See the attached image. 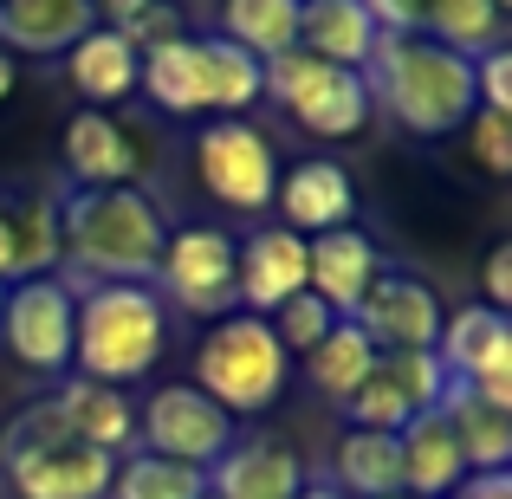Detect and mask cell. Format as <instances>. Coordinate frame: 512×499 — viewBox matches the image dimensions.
I'll return each instance as SVG.
<instances>
[{
  "label": "cell",
  "mask_w": 512,
  "mask_h": 499,
  "mask_svg": "<svg viewBox=\"0 0 512 499\" xmlns=\"http://www.w3.org/2000/svg\"><path fill=\"white\" fill-rule=\"evenodd\" d=\"M59 266L65 279H91V286H111V279H156V260L169 247V221L143 188H65L59 201Z\"/></svg>",
  "instance_id": "1"
},
{
  "label": "cell",
  "mask_w": 512,
  "mask_h": 499,
  "mask_svg": "<svg viewBox=\"0 0 512 499\" xmlns=\"http://www.w3.org/2000/svg\"><path fill=\"white\" fill-rule=\"evenodd\" d=\"M370 98H383V111L396 117L409 137H454L467 130V117L480 111L474 98V59L435 46L422 33H383L363 72Z\"/></svg>",
  "instance_id": "2"
},
{
  "label": "cell",
  "mask_w": 512,
  "mask_h": 499,
  "mask_svg": "<svg viewBox=\"0 0 512 499\" xmlns=\"http://www.w3.org/2000/svg\"><path fill=\"white\" fill-rule=\"evenodd\" d=\"M169 344V305L156 299V286H78V325H72V370L85 383H137L163 363Z\"/></svg>",
  "instance_id": "3"
},
{
  "label": "cell",
  "mask_w": 512,
  "mask_h": 499,
  "mask_svg": "<svg viewBox=\"0 0 512 499\" xmlns=\"http://www.w3.org/2000/svg\"><path fill=\"white\" fill-rule=\"evenodd\" d=\"M0 467H7V487L20 499H104L111 493V474H117L111 454L72 441V428L52 409V396L26 402L7 422V435H0Z\"/></svg>",
  "instance_id": "4"
},
{
  "label": "cell",
  "mask_w": 512,
  "mask_h": 499,
  "mask_svg": "<svg viewBox=\"0 0 512 499\" xmlns=\"http://www.w3.org/2000/svg\"><path fill=\"white\" fill-rule=\"evenodd\" d=\"M292 383V357L273 337V325L253 312L214 318V331L195 350V389L227 415H266Z\"/></svg>",
  "instance_id": "5"
},
{
  "label": "cell",
  "mask_w": 512,
  "mask_h": 499,
  "mask_svg": "<svg viewBox=\"0 0 512 499\" xmlns=\"http://www.w3.org/2000/svg\"><path fill=\"white\" fill-rule=\"evenodd\" d=\"M266 98H279V111H286L292 124L312 130V137H325V143L357 137V130L370 124V111H376L363 72L325 65V59H312V52H299V46L279 52V59H266Z\"/></svg>",
  "instance_id": "6"
},
{
  "label": "cell",
  "mask_w": 512,
  "mask_h": 499,
  "mask_svg": "<svg viewBox=\"0 0 512 499\" xmlns=\"http://www.w3.org/2000/svg\"><path fill=\"white\" fill-rule=\"evenodd\" d=\"M72 325H78V286L65 273L20 279L0 299V344L26 376H65L72 370Z\"/></svg>",
  "instance_id": "7"
},
{
  "label": "cell",
  "mask_w": 512,
  "mask_h": 499,
  "mask_svg": "<svg viewBox=\"0 0 512 499\" xmlns=\"http://www.w3.org/2000/svg\"><path fill=\"white\" fill-rule=\"evenodd\" d=\"M156 299L182 305L188 318H227V312H240L234 240H227L221 227H182V234H169L163 260H156Z\"/></svg>",
  "instance_id": "8"
},
{
  "label": "cell",
  "mask_w": 512,
  "mask_h": 499,
  "mask_svg": "<svg viewBox=\"0 0 512 499\" xmlns=\"http://www.w3.org/2000/svg\"><path fill=\"white\" fill-rule=\"evenodd\" d=\"M435 357L448 370V383H461L467 396H480L487 409H512V318L493 305H461L441 318Z\"/></svg>",
  "instance_id": "9"
},
{
  "label": "cell",
  "mask_w": 512,
  "mask_h": 499,
  "mask_svg": "<svg viewBox=\"0 0 512 499\" xmlns=\"http://www.w3.org/2000/svg\"><path fill=\"white\" fill-rule=\"evenodd\" d=\"M143 428V454L156 461H182V467H201L208 474L227 448H234V415L214 409L195 383H163L150 389V409L137 415Z\"/></svg>",
  "instance_id": "10"
},
{
  "label": "cell",
  "mask_w": 512,
  "mask_h": 499,
  "mask_svg": "<svg viewBox=\"0 0 512 499\" xmlns=\"http://www.w3.org/2000/svg\"><path fill=\"white\" fill-rule=\"evenodd\" d=\"M195 169H201V188H208L221 208H234V214L273 208L279 156L253 124H234V117H227V124H208L201 143H195Z\"/></svg>",
  "instance_id": "11"
},
{
  "label": "cell",
  "mask_w": 512,
  "mask_h": 499,
  "mask_svg": "<svg viewBox=\"0 0 512 499\" xmlns=\"http://www.w3.org/2000/svg\"><path fill=\"white\" fill-rule=\"evenodd\" d=\"M441 299L428 279L415 273H376V286L363 292V305L350 312V325L376 344V357H409V350H435L441 337Z\"/></svg>",
  "instance_id": "12"
},
{
  "label": "cell",
  "mask_w": 512,
  "mask_h": 499,
  "mask_svg": "<svg viewBox=\"0 0 512 499\" xmlns=\"http://www.w3.org/2000/svg\"><path fill=\"white\" fill-rule=\"evenodd\" d=\"M273 208L286 214V234L312 240V234H331V227H350V214H357V182H350V169L331 163V156H305V163L279 169Z\"/></svg>",
  "instance_id": "13"
},
{
  "label": "cell",
  "mask_w": 512,
  "mask_h": 499,
  "mask_svg": "<svg viewBox=\"0 0 512 499\" xmlns=\"http://www.w3.org/2000/svg\"><path fill=\"white\" fill-rule=\"evenodd\" d=\"M234 286H240V312L273 318L292 292H305V240L286 227H260V234L234 240Z\"/></svg>",
  "instance_id": "14"
},
{
  "label": "cell",
  "mask_w": 512,
  "mask_h": 499,
  "mask_svg": "<svg viewBox=\"0 0 512 499\" xmlns=\"http://www.w3.org/2000/svg\"><path fill=\"white\" fill-rule=\"evenodd\" d=\"M376 273H383V253H376V240L363 227H331V234L305 240V292H318L338 318H350L363 305Z\"/></svg>",
  "instance_id": "15"
},
{
  "label": "cell",
  "mask_w": 512,
  "mask_h": 499,
  "mask_svg": "<svg viewBox=\"0 0 512 499\" xmlns=\"http://www.w3.org/2000/svg\"><path fill=\"white\" fill-rule=\"evenodd\" d=\"M143 150L111 111H78L65 124V175L72 188H137Z\"/></svg>",
  "instance_id": "16"
},
{
  "label": "cell",
  "mask_w": 512,
  "mask_h": 499,
  "mask_svg": "<svg viewBox=\"0 0 512 499\" xmlns=\"http://www.w3.org/2000/svg\"><path fill=\"white\" fill-rule=\"evenodd\" d=\"M137 72H143V52L130 46L117 26H91V33L65 52V78H72V91L85 98V111H111V104L137 98Z\"/></svg>",
  "instance_id": "17"
},
{
  "label": "cell",
  "mask_w": 512,
  "mask_h": 499,
  "mask_svg": "<svg viewBox=\"0 0 512 499\" xmlns=\"http://www.w3.org/2000/svg\"><path fill=\"white\" fill-rule=\"evenodd\" d=\"M305 467L292 448L279 441H234L221 461L208 467V493L214 499H299Z\"/></svg>",
  "instance_id": "18"
},
{
  "label": "cell",
  "mask_w": 512,
  "mask_h": 499,
  "mask_svg": "<svg viewBox=\"0 0 512 499\" xmlns=\"http://www.w3.org/2000/svg\"><path fill=\"white\" fill-rule=\"evenodd\" d=\"M98 26L91 0H0V52H72Z\"/></svg>",
  "instance_id": "19"
},
{
  "label": "cell",
  "mask_w": 512,
  "mask_h": 499,
  "mask_svg": "<svg viewBox=\"0 0 512 499\" xmlns=\"http://www.w3.org/2000/svg\"><path fill=\"white\" fill-rule=\"evenodd\" d=\"M52 409L65 415V428H72V441H85V448L98 454H124L130 441H137V402L124 396V389H104V383H59L52 389Z\"/></svg>",
  "instance_id": "20"
},
{
  "label": "cell",
  "mask_w": 512,
  "mask_h": 499,
  "mask_svg": "<svg viewBox=\"0 0 512 499\" xmlns=\"http://www.w3.org/2000/svg\"><path fill=\"white\" fill-rule=\"evenodd\" d=\"M376 20L363 13V0H305L299 7V52L325 65H344V72H363L376 52Z\"/></svg>",
  "instance_id": "21"
},
{
  "label": "cell",
  "mask_w": 512,
  "mask_h": 499,
  "mask_svg": "<svg viewBox=\"0 0 512 499\" xmlns=\"http://www.w3.org/2000/svg\"><path fill=\"white\" fill-rule=\"evenodd\" d=\"M396 441H402V493L409 499H448L467 480L461 441H454V428L441 422V409L415 415Z\"/></svg>",
  "instance_id": "22"
},
{
  "label": "cell",
  "mask_w": 512,
  "mask_h": 499,
  "mask_svg": "<svg viewBox=\"0 0 512 499\" xmlns=\"http://www.w3.org/2000/svg\"><path fill=\"white\" fill-rule=\"evenodd\" d=\"M331 487L344 499H389L402 493V441L376 428H344L331 448Z\"/></svg>",
  "instance_id": "23"
},
{
  "label": "cell",
  "mask_w": 512,
  "mask_h": 499,
  "mask_svg": "<svg viewBox=\"0 0 512 499\" xmlns=\"http://www.w3.org/2000/svg\"><path fill=\"white\" fill-rule=\"evenodd\" d=\"M441 422H448L454 441H461L467 474H506V461H512V409H487V402L467 396L461 383H448Z\"/></svg>",
  "instance_id": "24"
},
{
  "label": "cell",
  "mask_w": 512,
  "mask_h": 499,
  "mask_svg": "<svg viewBox=\"0 0 512 499\" xmlns=\"http://www.w3.org/2000/svg\"><path fill=\"white\" fill-rule=\"evenodd\" d=\"M266 98V65L253 59L247 46L208 33L201 39V111H247V104Z\"/></svg>",
  "instance_id": "25"
},
{
  "label": "cell",
  "mask_w": 512,
  "mask_h": 499,
  "mask_svg": "<svg viewBox=\"0 0 512 499\" xmlns=\"http://www.w3.org/2000/svg\"><path fill=\"white\" fill-rule=\"evenodd\" d=\"M370 370H376V344H370L357 325H350V318H338V325H331L312 350H305V376H312V389H318L325 402H338V409L357 396V383H363Z\"/></svg>",
  "instance_id": "26"
},
{
  "label": "cell",
  "mask_w": 512,
  "mask_h": 499,
  "mask_svg": "<svg viewBox=\"0 0 512 499\" xmlns=\"http://www.w3.org/2000/svg\"><path fill=\"white\" fill-rule=\"evenodd\" d=\"M137 91L169 117H195L201 111V39H169V46L143 52Z\"/></svg>",
  "instance_id": "27"
},
{
  "label": "cell",
  "mask_w": 512,
  "mask_h": 499,
  "mask_svg": "<svg viewBox=\"0 0 512 499\" xmlns=\"http://www.w3.org/2000/svg\"><path fill=\"white\" fill-rule=\"evenodd\" d=\"M299 7L305 0H221V39L247 46L266 65L299 46Z\"/></svg>",
  "instance_id": "28"
},
{
  "label": "cell",
  "mask_w": 512,
  "mask_h": 499,
  "mask_svg": "<svg viewBox=\"0 0 512 499\" xmlns=\"http://www.w3.org/2000/svg\"><path fill=\"white\" fill-rule=\"evenodd\" d=\"M422 39L461 52V59H480V52L506 46V13L493 0H428V33Z\"/></svg>",
  "instance_id": "29"
},
{
  "label": "cell",
  "mask_w": 512,
  "mask_h": 499,
  "mask_svg": "<svg viewBox=\"0 0 512 499\" xmlns=\"http://www.w3.org/2000/svg\"><path fill=\"white\" fill-rule=\"evenodd\" d=\"M13 221V279H46L59 273V208L46 195H26L20 208H7Z\"/></svg>",
  "instance_id": "30"
},
{
  "label": "cell",
  "mask_w": 512,
  "mask_h": 499,
  "mask_svg": "<svg viewBox=\"0 0 512 499\" xmlns=\"http://www.w3.org/2000/svg\"><path fill=\"white\" fill-rule=\"evenodd\" d=\"M208 493V474L201 467H182V461H156V454H130L117 461L111 474V493L104 499H201Z\"/></svg>",
  "instance_id": "31"
},
{
  "label": "cell",
  "mask_w": 512,
  "mask_h": 499,
  "mask_svg": "<svg viewBox=\"0 0 512 499\" xmlns=\"http://www.w3.org/2000/svg\"><path fill=\"white\" fill-rule=\"evenodd\" d=\"M266 325H273V337L286 344V357H305V350H312L318 337L338 325V312H331V305L318 299V292H292V299L279 305V312L266 318Z\"/></svg>",
  "instance_id": "32"
},
{
  "label": "cell",
  "mask_w": 512,
  "mask_h": 499,
  "mask_svg": "<svg viewBox=\"0 0 512 499\" xmlns=\"http://www.w3.org/2000/svg\"><path fill=\"white\" fill-rule=\"evenodd\" d=\"M389 370H396V383L409 389L415 415L441 409V396H448V370H441V357H435V350H409V357H389Z\"/></svg>",
  "instance_id": "33"
},
{
  "label": "cell",
  "mask_w": 512,
  "mask_h": 499,
  "mask_svg": "<svg viewBox=\"0 0 512 499\" xmlns=\"http://www.w3.org/2000/svg\"><path fill=\"white\" fill-rule=\"evenodd\" d=\"M467 150L487 175H512V117L500 111H474L467 117Z\"/></svg>",
  "instance_id": "34"
},
{
  "label": "cell",
  "mask_w": 512,
  "mask_h": 499,
  "mask_svg": "<svg viewBox=\"0 0 512 499\" xmlns=\"http://www.w3.org/2000/svg\"><path fill=\"white\" fill-rule=\"evenodd\" d=\"M117 33H124L137 52H150V46H169V39H188V13L175 7V0H150V7H143L130 26H117Z\"/></svg>",
  "instance_id": "35"
},
{
  "label": "cell",
  "mask_w": 512,
  "mask_h": 499,
  "mask_svg": "<svg viewBox=\"0 0 512 499\" xmlns=\"http://www.w3.org/2000/svg\"><path fill=\"white\" fill-rule=\"evenodd\" d=\"M474 98H480V111L512 117V52L506 46H493V52L474 59Z\"/></svg>",
  "instance_id": "36"
},
{
  "label": "cell",
  "mask_w": 512,
  "mask_h": 499,
  "mask_svg": "<svg viewBox=\"0 0 512 499\" xmlns=\"http://www.w3.org/2000/svg\"><path fill=\"white\" fill-rule=\"evenodd\" d=\"M376 33H428V0H363Z\"/></svg>",
  "instance_id": "37"
},
{
  "label": "cell",
  "mask_w": 512,
  "mask_h": 499,
  "mask_svg": "<svg viewBox=\"0 0 512 499\" xmlns=\"http://www.w3.org/2000/svg\"><path fill=\"white\" fill-rule=\"evenodd\" d=\"M480 286H487V299H480V305H493V312H506V305H512V240H493L487 266H480Z\"/></svg>",
  "instance_id": "38"
},
{
  "label": "cell",
  "mask_w": 512,
  "mask_h": 499,
  "mask_svg": "<svg viewBox=\"0 0 512 499\" xmlns=\"http://www.w3.org/2000/svg\"><path fill=\"white\" fill-rule=\"evenodd\" d=\"M448 499H512V474H467Z\"/></svg>",
  "instance_id": "39"
},
{
  "label": "cell",
  "mask_w": 512,
  "mask_h": 499,
  "mask_svg": "<svg viewBox=\"0 0 512 499\" xmlns=\"http://www.w3.org/2000/svg\"><path fill=\"white\" fill-rule=\"evenodd\" d=\"M143 7H150V0H91V13H104L111 26H130V20H137Z\"/></svg>",
  "instance_id": "40"
},
{
  "label": "cell",
  "mask_w": 512,
  "mask_h": 499,
  "mask_svg": "<svg viewBox=\"0 0 512 499\" xmlns=\"http://www.w3.org/2000/svg\"><path fill=\"white\" fill-rule=\"evenodd\" d=\"M13 279V221H7V208H0V286Z\"/></svg>",
  "instance_id": "41"
},
{
  "label": "cell",
  "mask_w": 512,
  "mask_h": 499,
  "mask_svg": "<svg viewBox=\"0 0 512 499\" xmlns=\"http://www.w3.org/2000/svg\"><path fill=\"white\" fill-rule=\"evenodd\" d=\"M13 85H20V72H13V52H0V104L13 98Z\"/></svg>",
  "instance_id": "42"
},
{
  "label": "cell",
  "mask_w": 512,
  "mask_h": 499,
  "mask_svg": "<svg viewBox=\"0 0 512 499\" xmlns=\"http://www.w3.org/2000/svg\"><path fill=\"white\" fill-rule=\"evenodd\" d=\"M299 499H344V493L331 487V480H305V487H299Z\"/></svg>",
  "instance_id": "43"
},
{
  "label": "cell",
  "mask_w": 512,
  "mask_h": 499,
  "mask_svg": "<svg viewBox=\"0 0 512 499\" xmlns=\"http://www.w3.org/2000/svg\"><path fill=\"white\" fill-rule=\"evenodd\" d=\"M389 499H409V493H389Z\"/></svg>",
  "instance_id": "44"
},
{
  "label": "cell",
  "mask_w": 512,
  "mask_h": 499,
  "mask_svg": "<svg viewBox=\"0 0 512 499\" xmlns=\"http://www.w3.org/2000/svg\"><path fill=\"white\" fill-rule=\"evenodd\" d=\"M0 299H7V286H0Z\"/></svg>",
  "instance_id": "45"
},
{
  "label": "cell",
  "mask_w": 512,
  "mask_h": 499,
  "mask_svg": "<svg viewBox=\"0 0 512 499\" xmlns=\"http://www.w3.org/2000/svg\"><path fill=\"white\" fill-rule=\"evenodd\" d=\"M201 499H214V493H201Z\"/></svg>",
  "instance_id": "46"
}]
</instances>
